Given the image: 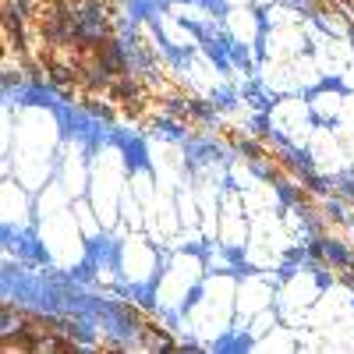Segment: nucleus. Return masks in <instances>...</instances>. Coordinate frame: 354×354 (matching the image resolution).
<instances>
[{
  "mask_svg": "<svg viewBox=\"0 0 354 354\" xmlns=\"http://www.w3.org/2000/svg\"><path fill=\"white\" fill-rule=\"evenodd\" d=\"M46 351H64V354H75V351H78V344H75V340H68V337L61 333V337H53V340L46 344Z\"/></svg>",
  "mask_w": 354,
  "mask_h": 354,
  "instance_id": "obj_1",
  "label": "nucleus"
}]
</instances>
